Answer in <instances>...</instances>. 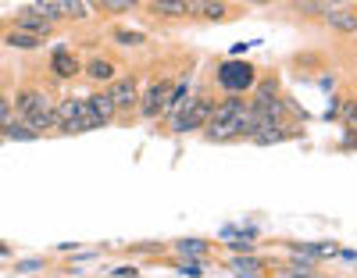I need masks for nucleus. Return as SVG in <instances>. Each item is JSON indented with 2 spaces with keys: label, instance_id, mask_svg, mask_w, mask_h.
Here are the masks:
<instances>
[{
  "label": "nucleus",
  "instance_id": "nucleus-1",
  "mask_svg": "<svg viewBox=\"0 0 357 278\" xmlns=\"http://www.w3.org/2000/svg\"><path fill=\"white\" fill-rule=\"evenodd\" d=\"M215 114V100L211 97H197V100H183V107H178L172 129L175 132H200L207 121H211Z\"/></svg>",
  "mask_w": 357,
  "mask_h": 278
},
{
  "label": "nucleus",
  "instance_id": "nucleus-2",
  "mask_svg": "<svg viewBox=\"0 0 357 278\" xmlns=\"http://www.w3.org/2000/svg\"><path fill=\"white\" fill-rule=\"evenodd\" d=\"M254 68L247 65V61H222L218 68V86L229 93V97H243L247 89H254Z\"/></svg>",
  "mask_w": 357,
  "mask_h": 278
},
{
  "label": "nucleus",
  "instance_id": "nucleus-3",
  "mask_svg": "<svg viewBox=\"0 0 357 278\" xmlns=\"http://www.w3.org/2000/svg\"><path fill=\"white\" fill-rule=\"evenodd\" d=\"M168 97H172V82L168 79H154L139 93V118H158L168 107Z\"/></svg>",
  "mask_w": 357,
  "mask_h": 278
},
{
  "label": "nucleus",
  "instance_id": "nucleus-4",
  "mask_svg": "<svg viewBox=\"0 0 357 278\" xmlns=\"http://www.w3.org/2000/svg\"><path fill=\"white\" fill-rule=\"evenodd\" d=\"M107 100L114 104V111H136L139 107V82L136 79H114L107 86Z\"/></svg>",
  "mask_w": 357,
  "mask_h": 278
},
{
  "label": "nucleus",
  "instance_id": "nucleus-5",
  "mask_svg": "<svg viewBox=\"0 0 357 278\" xmlns=\"http://www.w3.org/2000/svg\"><path fill=\"white\" fill-rule=\"evenodd\" d=\"M11 107H15L18 121H29V118H33L36 111H43V107H54V104H50V97H47V93H40V89H33V86H25V89H18V93H15Z\"/></svg>",
  "mask_w": 357,
  "mask_h": 278
},
{
  "label": "nucleus",
  "instance_id": "nucleus-6",
  "mask_svg": "<svg viewBox=\"0 0 357 278\" xmlns=\"http://www.w3.org/2000/svg\"><path fill=\"white\" fill-rule=\"evenodd\" d=\"M50 29H54V25H50L47 18H40V15H36L33 8H29V4H25V8L18 11V18H15V33H25V36H36V40H43V36L50 33Z\"/></svg>",
  "mask_w": 357,
  "mask_h": 278
},
{
  "label": "nucleus",
  "instance_id": "nucleus-7",
  "mask_svg": "<svg viewBox=\"0 0 357 278\" xmlns=\"http://www.w3.org/2000/svg\"><path fill=\"white\" fill-rule=\"evenodd\" d=\"M50 65H54V75H57V79H75V75L82 72V68H79V57H72L65 47H57V50H54Z\"/></svg>",
  "mask_w": 357,
  "mask_h": 278
},
{
  "label": "nucleus",
  "instance_id": "nucleus-8",
  "mask_svg": "<svg viewBox=\"0 0 357 278\" xmlns=\"http://www.w3.org/2000/svg\"><path fill=\"white\" fill-rule=\"evenodd\" d=\"M296 136H301V129H293V125H286V121H282V125H264L254 136V143L257 146H268V143H282V139H296Z\"/></svg>",
  "mask_w": 357,
  "mask_h": 278
},
{
  "label": "nucleus",
  "instance_id": "nucleus-9",
  "mask_svg": "<svg viewBox=\"0 0 357 278\" xmlns=\"http://www.w3.org/2000/svg\"><path fill=\"white\" fill-rule=\"evenodd\" d=\"M86 111L93 114V118L100 121V125H107V121H114V114H118V111H114V104L107 100V93H93V97L86 100Z\"/></svg>",
  "mask_w": 357,
  "mask_h": 278
},
{
  "label": "nucleus",
  "instance_id": "nucleus-10",
  "mask_svg": "<svg viewBox=\"0 0 357 278\" xmlns=\"http://www.w3.org/2000/svg\"><path fill=\"white\" fill-rule=\"evenodd\" d=\"M82 75L93 79V82H107V86H111V82H114V65H111L107 57H93V61L82 68Z\"/></svg>",
  "mask_w": 357,
  "mask_h": 278
},
{
  "label": "nucleus",
  "instance_id": "nucleus-11",
  "mask_svg": "<svg viewBox=\"0 0 357 278\" xmlns=\"http://www.w3.org/2000/svg\"><path fill=\"white\" fill-rule=\"evenodd\" d=\"M232 268L240 271V278H264V261H257L254 254H243V257H236Z\"/></svg>",
  "mask_w": 357,
  "mask_h": 278
},
{
  "label": "nucleus",
  "instance_id": "nucleus-12",
  "mask_svg": "<svg viewBox=\"0 0 357 278\" xmlns=\"http://www.w3.org/2000/svg\"><path fill=\"white\" fill-rule=\"evenodd\" d=\"M325 22H329L333 29H343V33H354V29H357V15H354V8H333Z\"/></svg>",
  "mask_w": 357,
  "mask_h": 278
},
{
  "label": "nucleus",
  "instance_id": "nucleus-13",
  "mask_svg": "<svg viewBox=\"0 0 357 278\" xmlns=\"http://www.w3.org/2000/svg\"><path fill=\"white\" fill-rule=\"evenodd\" d=\"M25 125L40 136V132H47V129H57V114H54V107H43V111H36L33 118H29Z\"/></svg>",
  "mask_w": 357,
  "mask_h": 278
},
{
  "label": "nucleus",
  "instance_id": "nucleus-14",
  "mask_svg": "<svg viewBox=\"0 0 357 278\" xmlns=\"http://www.w3.org/2000/svg\"><path fill=\"white\" fill-rule=\"evenodd\" d=\"M190 15H200V18H211V22H222L229 15L225 4H215V0H204V4H190Z\"/></svg>",
  "mask_w": 357,
  "mask_h": 278
},
{
  "label": "nucleus",
  "instance_id": "nucleus-15",
  "mask_svg": "<svg viewBox=\"0 0 357 278\" xmlns=\"http://www.w3.org/2000/svg\"><path fill=\"white\" fill-rule=\"evenodd\" d=\"M154 15H168V18H183L190 15V4H183V0H165V4H151Z\"/></svg>",
  "mask_w": 357,
  "mask_h": 278
},
{
  "label": "nucleus",
  "instance_id": "nucleus-16",
  "mask_svg": "<svg viewBox=\"0 0 357 278\" xmlns=\"http://www.w3.org/2000/svg\"><path fill=\"white\" fill-rule=\"evenodd\" d=\"M175 250L186 254V257H204V254H207V242H204V239H178Z\"/></svg>",
  "mask_w": 357,
  "mask_h": 278
},
{
  "label": "nucleus",
  "instance_id": "nucleus-17",
  "mask_svg": "<svg viewBox=\"0 0 357 278\" xmlns=\"http://www.w3.org/2000/svg\"><path fill=\"white\" fill-rule=\"evenodd\" d=\"M8 47H15V50H36L40 40L36 36H25V33H8Z\"/></svg>",
  "mask_w": 357,
  "mask_h": 278
},
{
  "label": "nucleus",
  "instance_id": "nucleus-18",
  "mask_svg": "<svg viewBox=\"0 0 357 278\" xmlns=\"http://www.w3.org/2000/svg\"><path fill=\"white\" fill-rule=\"evenodd\" d=\"M4 136H8V139H36V132L29 129L25 121H11V125L4 129Z\"/></svg>",
  "mask_w": 357,
  "mask_h": 278
},
{
  "label": "nucleus",
  "instance_id": "nucleus-19",
  "mask_svg": "<svg viewBox=\"0 0 357 278\" xmlns=\"http://www.w3.org/2000/svg\"><path fill=\"white\" fill-rule=\"evenodd\" d=\"M11 121H15V107H11V100L4 97V93H0V132H4Z\"/></svg>",
  "mask_w": 357,
  "mask_h": 278
},
{
  "label": "nucleus",
  "instance_id": "nucleus-20",
  "mask_svg": "<svg viewBox=\"0 0 357 278\" xmlns=\"http://www.w3.org/2000/svg\"><path fill=\"white\" fill-rule=\"evenodd\" d=\"M100 11L104 15H126V11H132V4H126V0H104Z\"/></svg>",
  "mask_w": 357,
  "mask_h": 278
},
{
  "label": "nucleus",
  "instance_id": "nucleus-21",
  "mask_svg": "<svg viewBox=\"0 0 357 278\" xmlns=\"http://www.w3.org/2000/svg\"><path fill=\"white\" fill-rule=\"evenodd\" d=\"M114 43H143V33H126V29H118V33H114Z\"/></svg>",
  "mask_w": 357,
  "mask_h": 278
},
{
  "label": "nucleus",
  "instance_id": "nucleus-22",
  "mask_svg": "<svg viewBox=\"0 0 357 278\" xmlns=\"http://www.w3.org/2000/svg\"><path fill=\"white\" fill-rule=\"evenodd\" d=\"M136 275H139L136 268H118V271H114L111 278H136Z\"/></svg>",
  "mask_w": 357,
  "mask_h": 278
},
{
  "label": "nucleus",
  "instance_id": "nucleus-23",
  "mask_svg": "<svg viewBox=\"0 0 357 278\" xmlns=\"http://www.w3.org/2000/svg\"><path fill=\"white\" fill-rule=\"evenodd\" d=\"M183 271H186V275H193V278H197V275H200V264H197V261H193V264H183Z\"/></svg>",
  "mask_w": 357,
  "mask_h": 278
}]
</instances>
